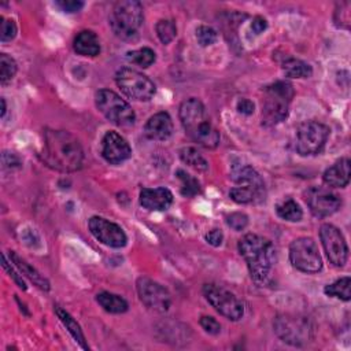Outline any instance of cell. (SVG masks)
<instances>
[{
    "instance_id": "7c38bea8",
    "label": "cell",
    "mask_w": 351,
    "mask_h": 351,
    "mask_svg": "<svg viewBox=\"0 0 351 351\" xmlns=\"http://www.w3.org/2000/svg\"><path fill=\"white\" fill-rule=\"evenodd\" d=\"M291 265L307 274H314L322 270V258L315 241L311 237H298L289 244Z\"/></svg>"
},
{
    "instance_id": "d6a6232c",
    "label": "cell",
    "mask_w": 351,
    "mask_h": 351,
    "mask_svg": "<svg viewBox=\"0 0 351 351\" xmlns=\"http://www.w3.org/2000/svg\"><path fill=\"white\" fill-rule=\"evenodd\" d=\"M218 38L217 32L207 25H200L196 27V40L202 47L213 45Z\"/></svg>"
},
{
    "instance_id": "d4e9b609",
    "label": "cell",
    "mask_w": 351,
    "mask_h": 351,
    "mask_svg": "<svg viewBox=\"0 0 351 351\" xmlns=\"http://www.w3.org/2000/svg\"><path fill=\"white\" fill-rule=\"evenodd\" d=\"M282 71L289 78H308L313 75V67L298 58H287L281 63Z\"/></svg>"
},
{
    "instance_id": "5b68a950",
    "label": "cell",
    "mask_w": 351,
    "mask_h": 351,
    "mask_svg": "<svg viewBox=\"0 0 351 351\" xmlns=\"http://www.w3.org/2000/svg\"><path fill=\"white\" fill-rule=\"evenodd\" d=\"M144 22V10L137 0H121L114 4L108 25L114 34L122 40H133Z\"/></svg>"
},
{
    "instance_id": "4dcf8cb0",
    "label": "cell",
    "mask_w": 351,
    "mask_h": 351,
    "mask_svg": "<svg viewBox=\"0 0 351 351\" xmlns=\"http://www.w3.org/2000/svg\"><path fill=\"white\" fill-rule=\"evenodd\" d=\"M155 32L162 44H170L177 36V25L173 19H160L155 25Z\"/></svg>"
},
{
    "instance_id": "f546056e",
    "label": "cell",
    "mask_w": 351,
    "mask_h": 351,
    "mask_svg": "<svg viewBox=\"0 0 351 351\" xmlns=\"http://www.w3.org/2000/svg\"><path fill=\"white\" fill-rule=\"evenodd\" d=\"M126 59L130 63L137 64L140 67H149L155 62L156 56H155L154 49H151L148 47H143V48L126 52Z\"/></svg>"
},
{
    "instance_id": "7a4b0ae2",
    "label": "cell",
    "mask_w": 351,
    "mask_h": 351,
    "mask_svg": "<svg viewBox=\"0 0 351 351\" xmlns=\"http://www.w3.org/2000/svg\"><path fill=\"white\" fill-rule=\"evenodd\" d=\"M237 250L247 263L252 281L256 285H265L277 259L273 243L261 234L247 233L239 240Z\"/></svg>"
},
{
    "instance_id": "603a6c76",
    "label": "cell",
    "mask_w": 351,
    "mask_h": 351,
    "mask_svg": "<svg viewBox=\"0 0 351 351\" xmlns=\"http://www.w3.org/2000/svg\"><path fill=\"white\" fill-rule=\"evenodd\" d=\"M96 302L104 311H107L110 314H122V313H126L129 308L128 302L121 295L107 292V291L97 293Z\"/></svg>"
},
{
    "instance_id": "44dd1931",
    "label": "cell",
    "mask_w": 351,
    "mask_h": 351,
    "mask_svg": "<svg viewBox=\"0 0 351 351\" xmlns=\"http://www.w3.org/2000/svg\"><path fill=\"white\" fill-rule=\"evenodd\" d=\"M10 261L15 265V267L21 271V274L25 276L29 281H32L33 285H36L38 289L45 292L51 289L49 281L34 266H32L27 261L21 258L15 251H10Z\"/></svg>"
},
{
    "instance_id": "d590c367",
    "label": "cell",
    "mask_w": 351,
    "mask_h": 351,
    "mask_svg": "<svg viewBox=\"0 0 351 351\" xmlns=\"http://www.w3.org/2000/svg\"><path fill=\"white\" fill-rule=\"evenodd\" d=\"M1 265H3V269L8 273V276L14 280V282H15L21 289L26 291L27 287H26V284H25V281H23V278H22L21 271L15 267V265L12 266V265L7 261V258H5L4 254H1Z\"/></svg>"
},
{
    "instance_id": "9c48e42d",
    "label": "cell",
    "mask_w": 351,
    "mask_h": 351,
    "mask_svg": "<svg viewBox=\"0 0 351 351\" xmlns=\"http://www.w3.org/2000/svg\"><path fill=\"white\" fill-rule=\"evenodd\" d=\"M276 335L287 344L300 347L310 341L313 337V326L304 317L278 314L273 321Z\"/></svg>"
},
{
    "instance_id": "1f68e13d",
    "label": "cell",
    "mask_w": 351,
    "mask_h": 351,
    "mask_svg": "<svg viewBox=\"0 0 351 351\" xmlns=\"http://www.w3.org/2000/svg\"><path fill=\"white\" fill-rule=\"evenodd\" d=\"M16 62L7 53H0V82L1 85L8 84L16 74Z\"/></svg>"
},
{
    "instance_id": "9a60e30c",
    "label": "cell",
    "mask_w": 351,
    "mask_h": 351,
    "mask_svg": "<svg viewBox=\"0 0 351 351\" xmlns=\"http://www.w3.org/2000/svg\"><path fill=\"white\" fill-rule=\"evenodd\" d=\"M304 202L310 213L317 218H326L339 211L341 199L326 186H310L304 192Z\"/></svg>"
},
{
    "instance_id": "836d02e7",
    "label": "cell",
    "mask_w": 351,
    "mask_h": 351,
    "mask_svg": "<svg viewBox=\"0 0 351 351\" xmlns=\"http://www.w3.org/2000/svg\"><path fill=\"white\" fill-rule=\"evenodd\" d=\"M0 40L1 43H8L11 40L15 38L16 36V32H18V27H16V23L12 21V19H8V18H4V16H0Z\"/></svg>"
},
{
    "instance_id": "277c9868",
    "label": "cell",
    "mask_w": 351,
    "mask_h": 351,
    "mask_svg": "<svg viewBox=\"0 0 351 351\" xmlns=\"http://www.w3.org/2000/svg\"><path fill=\"white\" fill-rule=\"evenodd\" d=\"M295 90L288 81H276L263 89L262 125L276 126L287 119Z\"/></svg>"
},
{
    "instance_id": "52a82bcc",
    "label": "cell",
    "mask_w": 351,
    "mask_h": 351,
    "mask_svg": "<svg viewBox=\"0 0 351 351\" xmlns=\"http://www.w3.org/2000/svg\"><path fill=\"white\" fill-rule=\"evenodd\" d=\"M95 104L117 126H132L136 121V114L130 104L111 89H99L95 95Z\"/></svg>"
},
{
    "instance_id": "8fae6325",
    "label": "cell",
    "mask_w": 351,
    "mask_h": 351,
    "mask_svg": "<svg viewBox=\"0 0 351 351\" xmlns=\"http://www.w3.org/2000/svg\"><path fill=\"white\" fill-rule=\"evenodd\" d=\"M115 82L125 96L137 101H148L155 95V84L143 73L123 67L117 71Z\"/></svg>"
},
{
    "instance_id": "3957f363",
    "label": "cell",
    "mask_w": 351,
    "mask_h": 351,
    "mask_svg": "<svg viewBox=\"0 0 351 351\" xmlns=\"http://www.w3.org/2000/svg\"><path fill=\"white\" fill-rule=\"evenodd\" d=\"M178 117L185 133L197 145L208 149L218 147L221 134L218 129L211 123L210 118L207 117L206 107L199 99H185L180 104Z\"/></svg>"
},
{
    "instance_id": "30bf717a",
    "label": "cell",
    "mask_w": 351,
    "mask_h": 351,
    "mask_svg": "<svg viewBox=\"0 0 351 351\" xmlns=\"http://www.w3.org/2000/svg\"><path fill=\"white\" fill-rule=\"evenodd\" d=\"M206 300L215 311L230 321H239L244 315L243 302L229 289L214 282H206L202 288Z\"/></svg>"
},
{
    "instance_id": "d6986e66",
    "label": "cell",
    "mask_w": 351,
    "mask_h": 351,
    "mask_svg": "<svg viewBox=\"0 0 351 351\" xmlns=\"http://www.w3.org/2000/svg\"><path fill=\"white\" fill-rule=\"evenodd\" d=\"M174 126L173 119L169 112L159 111L148 118V121L144 125V134L149 140L163 141L167 140L173 134Z\"/></svg>"
},
{
    "instance_id": "8992f818",
    "label": "cell",
    "mask_w": 351,
    "mask_h": 351,
    "mask_svg": "<svg viewBox=\"0 0 351 351\" xmlns=\"http://www.w3.org/2000/svg\"><path fill=\"white\" fill-rule=\"evenodd\" d=\"M234 186L229 191V196L234 203L250 204L265 200L266 188L261 174L251 166L244 165L232 173Z\"/></svg>"
},
{
    "instance_id": "ab89813d",
    "label": "cell",
    "mask_w": 351,
    "mask_h": 351,
    "mask_svg": "<svg viewBox=\"0 0 351 351\" xmlns=\"http://www.w3.org/2000/svg\"><path fill=\"white\" fill-rule=\"evenodd\" d=\"M206 241L213 247H219L223 241V233L221 229H211L206 233Z\"/></svg>"
},
{
    "instance_id": "60d3db41",
    "label": "cell",
    "mask_w": 351,
    "mask_h": 351,
    "mask_svg": "<svg viewBox=\"0 0 351 351\" xmlns=\"http://www.w3.org/2000/svg\"><path fill=\"white\" fill-rule=\"evenodd\" d=\"M266 29H267V21H266V18H263V16H261V15H256V16L252 18V22H251V32H252L255 36L262 34Z\"/></svg>"
},
{
    "instance_id": "5bb4252c",
    "label": "cell",
    "mask_w": 351,
    "mask_h": 351,
    "mask_svg": "<svg viewBox=\"0 0 351 351\" xmlns=\"http://www.w3.org/2000/svg\"><path fill=\"white\" fill-rule=\"evenodd\" d=\"M319 239L328 261L335 267H343L348 259V245L340 229L332 223H322Z\"/></svg>"
},
{
    "instance_id": "484cf974",
    "label": "cell",
    "mask_w": 351,
    "mask_h": 351,
    "mask_svg": "<svg viewBox=\"0 0 351 351\" xmlns=\"http://www.w3.org/2000/svg\"><path fill=\"white\" fill-rule=\"evenodd\" d=\"M277 215L288 222H298L303 218V210L298 202L288 197L276 204Z\"/></svg>"
},
{
    "instance_id": "6da1fadb",
    "label": "cell",
    "mask_w": 351,
    "mask_h": 351,
    "mask_svg": "<svg viewBox=\"0 0 351 351\" xmlns=\"http://www.w3.org/2000/svg\"><path fill=\"white\" fill-rule=\"evenodd\" d=\"M40 158L43 163L56 171L73 173L82 167L84 148L73 133L59 129H47L44 132Z\"/></svg>"
},
{
    "instance_id": "7402d4cb",
    "label": "cell",
    "mask_w": 351,
    "mask_h": 351,
    "mask_svg": "<svg viewBox=\"0 0 351 351\" xmlns=\"http://www.w3.org/2000/svg\"><path fill=\"white\" fill-rule=\"evenodd\" d=\"M73 48L78 55L96 56L100 52V41L95 32L81 30L74 38Z\"/></svg>"
},
{
    "instance_id": "cb8c5ba5",
    "label": "cell",
    "mask_w": 351,
    "mask_h": 351,
    "mask_svg": "<svg viewBox=\"0 0 351 351\" xmlns=\"http://www.w3.org/2000/svg\"><path fill=\"white\" fill-rule=\"evenodd\" d=\"M55 313H56L58 318L60 319V322H62V324L64 325V328L67 329V332L73 336V339H74L84 350H88L89 346H88V343H86V340H85V336H84V332H82L80 324H78L66 310H63V308L59 307V306H55Z\"/></svg>"
},
{
    "instance_id": "f35d334b",
    "label": "cell",
    "mask_w": 351,
    "mask_h": 351,
    "mask_svg": "<svg viewBox=\"0 0 351 351\" xmlns=\"http://www.w3.org/2000/svg\"><path fill=\"white\" fill-rule=\"evenodd\" d=\"M236 110H237L240 114L248 117V115H252V114H254V111H255V104H254L252 100L243 97V99H239V100H237V103H236Z\"/></svg>"
},
{
    "instance_id": "ac0fdd59",
    "label": "cell",
    "mask_w": 351,
    "mask_h": 351,
    "mask_svg": "<svg viewBox=\"0 0 351 351\" xmlns=\"http://www.w3.org/2000/svg\"><path fill=\"white\" fill-rule=\"evenodd\" d=\"M173 193L165 186L143 188L138 195L140 204L148 211H165L173 203Z\"/></svg>"
},
{
    "instance_id": "ba28073f",
    "label": "cell",
    "mask_w": 351,
    "mask_h": 351,
    "mask_svg": "<svg viewBox=\"0 0 351 351\" xmlns=\"http://www.w3.org/2000/svg\"><path fill=\"white\" fill-rule=\"evenodd\" d=\"M330 129L318 121H304L296 128L295 149L302 156L318 155L324 151Z\"/></svg>"
},
{
    "instance_id": "74e56055",
    "label": "cell",
    "mask_w": 351,
    "mask_h": 351,
    "mask_svg": "<svg viewBox=\"0 0 351 351\" xmlns=\"http://www.w3.org/2000/svg\"><path fill=\"white\" fill-rule=\"evenodd\" d=\"M56 7H59L63 12L67 14H73V12H78L84 8L85 3L81 0H59L55 3Z\"/></svg>"
},
{
    "instance_id": "8d00e7d4",
    "label": "cell",
    "mask_w": 351,
    "mask_h": 351,
    "mask_svg": "<svg viewBox=\"0 0 351 351\" xmlns=\"http://www.w3.org/2000/svg\"><path fill=\"white\" fill-rule=\"evenodd\" d=\"M199 324L204 329V332L208 333V335L217 336V335L221 333V324L214 317L202 315L200 319H199Z\"/></svg>"
},
{
    "instance_id": "b9f144b4",
    "label": "cell",
    "mask_w": 351,
    "mask_h": 351,
    "mask_svg": "<svg viewBox=\"0 0 351 351\" xmlns=\"http://www.w3.org/2000/svg\"><path fill=\"white\" fill-rule=\"evenodd\" d=\"M1 118H4V115H5V111H7V104H5V99L4 97H1Z\"/></svg>"
},
{
    "instance_id": "e575fe53",
    "label": "cell",
    "mask_w": 351,
    "mask_h": 351,
    "mask_svg": "<svg viewBox=\"0 0 351 351\" xmlns=\"http://www.w3.org/2000/svg\"><path fill=\"white\" fill-rule=\"evenodd\" d=\"M226 221V225L233 229L234 232H241L247 228L248 225V217L247 214L244 213H240V211H234V213H230L226 215L225 218Z\"/></svg>"
},
{
    "instance_id": "e0dca14e",
    "label": "cell",
    "mask_w": 351,
    "mask_h": 351,
    "mask_svg": "<svg viewBox=\"0 0 351 351\" xmlns=\"http://www.w3.org/2000/svg\"><path fill=\"white\" fill-rule=\"evenodd\" d=\"M101 156L110 165H119L132 156V148L119 133L108 130L101 138Z\"/></svg>"
},
{
    "instance_id": "83f0119b",
    "label": "cell",
    "mask_w": 351,
    "mask_h": 351,
    "mask_svg": "<svg viewBox=\"0 0 351 351\" xmlns=\"http://www.w3.org/2000/svg\"><path fill=\"white\" fill-rule=\"evenodd\" d=\"M176 176L181 182L180 192L184 197H193V196H196L202 192V186H200L199 180L196 177H193L192 174L186 173L184 169H177Z\"/></svg>"
},
{
    "instance_id": "f1b7e54d",
    "label": "cell",
    "mask_w": 351,
    "mask_h": 351,
    "mask_svg": "<svg viewBox=\"0 0 351 351\" xmlns=\"http://www.w3.org/2000/svg\"><path fill=\"white\" fill-rule=\"evenodd\" d=\"M351 278L348 276L341 277L339 280H336L335 282L326 285L324 288V293L326 296H332V298H337L341 299L344 302H348L351 299Z\"/></svg>"
},
{
    "instance_id": "4fadbf2b",
    "label": "cell",
    "mask_w": 351,
    "mask_h": 351,
    "mask_svg": "<svg viewBox=\"0 0 351 351\" xmlns=\"http://www.w3.org/2000/svg\"><path fill=\"white\" fill-rule=\"evenodd\" d=\"M136 291L140 302L149 310L166 313L171 306V295L167 288L149 277H138Z\"/></svg>"
},
{
    "instance_id": "4316f807",
    "label": "cell",
    "mask_w": 351,
    "mask_h": 351,
    "mask_svg": "<svg viewBox=\"0 0 351 351\" xmlns=\"http://www.w3.org/2000/svg\"><path fill=\"white\" fill-rule=\"evenodd\" d=\"M180 159L186 166L197 170V171H207L208 170V162L206 158L195 148V147H182L178 152Z\"/></svg>"
},
{
    "instance_id": "ffe728a7",
    "label": "cell",
    "mask_w": 351,
    "mask_h": 351,
    "mask_svg": "<svg viewBox=\"0 0 351 351\" xmlns=\"http://www.w3.org/2000/svg\"><path fill=\"white\" fill-rule=\"evenodd\" d=\"M351 177V162L348 158H340L322 174V181L329 188H344Z\"/></svg>"
},
{
    "instance_id": "2e32d148",
    "label": "cell",
    "mask_w": 351,
    "mask_h": 351,
    "mask_svg": "<svg viewBox=\"0 0 351 351\" xmlns=\"http://www.w3.org/2000/svg\"><path fill=\"white\" fill-rule=\"evenodd\" d=\"M88 228L93 234V237L107 247L122 248L126 245V241H128L126 233L118 223L112 221L95 215L89 218Z\"/></svg>"
}]
</instances>
